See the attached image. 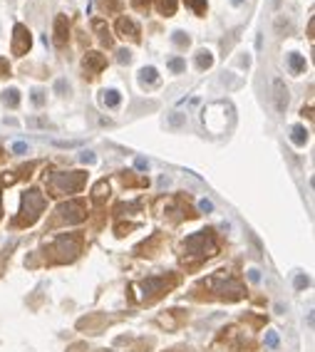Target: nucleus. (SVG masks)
I'll return each instance as SVG.
<instances>
[{"label": "nucleus", "instance_id": "nucleus-33", "mask_svg": "<svg viewBox=\"0 0 315 352\" xmlns=\"http://www.w3.org/2000/svg\"><path fill=\"white\" fill-rule=\"evenodd\" d=\"M15 151H18V154H23V151H28V144H23V142H18V144H15Z\"/></svg>", "mask_w": 315, "mask_h": 352}, {"label": "nucleus", "instance_id": "nucleus-31", "mask_svg": "<svg viewBox=\"0 0 315 352\" xmlns=\"http://www.w3.org/2000/svg\"><path fill=\"white\" fill-rule=\"evenodd\" d=\"M129 60H132V55H129L127 50H122V52H119V62H129Z\"/></svg>", "mask_w": 315, "mask_h": 352}, {"label": "nucleus", "instance_id": "nucleus-29", "mask_svg": "<svg viewBox=\"0 0 315 352\" xmlns=\"http://www.w3.org/2000/svg\"><path fill=\"white\" fill-rule=\"evenodd\" d=\"M32 102H35V104H42V92H40V89L32 92Z\"/></svg>", "mask_w": 315, "mask_h": 352}, {"label": "nucleus", "instance_id": "nucleus-11", "mask_svg": "<svg viewBox=\"0 0 315 352\" xmlns=\"http://www.w3.org/2000/svg\"><path fill=\"white\" fill-rule=\"evenodd\" d=\"M290 139H293V144L305 147V144H308V129H305V127H300V124H295V127L290 129Z\"/></svg>", "mask_w": 315, "mask_h": 352}, {"label": "nucleus", "instance_id": "nucleus-32", "mask_svg": "<svg viewBox=\"0 0 315 352\" xmlns=\"http://www.w3.org/2000/svg\"><path fill=\"white\" fill-rule=\"evenodd\" d=\"M248 278H251V283H258V280H260L258 270H248Z\"/></svg>", "mask_w": 315, "mask_h": 352}, {"label": "nucleus", "instance_id": "nucleus-12", "mask_svg": "<svg viewBox=\"0 0 315 352\" xmlns=\"http://www.w3.org/2000/svg\"><path fill=\"white\" fill-rule=\"evenodd\" d=\"M288 65H290L293 75H303V72H305V60L300 57L298 52H290V55H288Z\"/></svg>", "mask_w": 315, "mask_h": 352}, {"label": "nucleus", "instance_id": "nucleus-27", "mask_svg": "<svg viewBox=\"0 0 315 352\" xmlns=\"http://www.w3.org/2000/svg\"><path fill=\"white\" fill-rule=\"evenodd\" d=\"M10 75V67H8V60L0 57V77H8Z\"/></svg>", "mask_w": 315, "mask_h": 352}, {"label": "nucleus", "instance_id": "nucleus-13", "mask_svg": "<svg viewBox=\"0 0 315 352\" xmlns=\"http://www.w3.org/2000/svg\"><path fill=\"white\" fill-rule=\"evenodd\" d=\"M94 30L99 32V40H102V42L110 47V45H112V35H110V28H107L102 20H94Z\"/></svg>", "mask_w": 315, "mask_h": 352}, {"label": "nucleus", "instance_id": "nucleus-38", "mask_svg": "<svg viewBox=\"0 0 315 352\" xmlns=\"http://www.w3.org/2000/svg\"><path fill=\"white\" fill-rule=\"evenodd\" d=\"M273 5H276V8H278V5H281V0H273Z\"/></svg>", "mask_w": 315, "mask_h": 352}, {"label": "nucleus", "instance_id": "nucleus-7", "mask_svg": "<svg viewBox=\"0 0 315 352\" xmlns=\"http://www.w3.org/2000/svg\"><path fill=\"white\" fill-rule=\"evenodd\" d=\"M273 89H276V109H278V112H286V107H288V87H286V82H283L281 77H276V80H273Z\"/></svg>", "mask_w": 315, "mask_h": 352}, {"label": "nucleus", "instance_id": "nucleus-17", "mask_svg": "<svg viewBox=\"0 0 315 352\" xmlns=\"http://www.w3.org/2000/svg\"><path fill=\"white\" fill-rule=\"evenodd\" d=\"M107 196H110V186H107V181L97 184V189H94V201H97V204H102Z\"/></svg>", "mask_w": 315, "mask_h": 352}, {"label": "nucleus", "instance_id": "nucleus-6", "mask_svg": "<svg viewBox=\"0 0 315 352\" xmlns=\"http://www.w3.org/2000/svg\"><path fill=\"white\" fill-rule=\"evenodd\" d=\"M15 37H13V52L15 55H25L32 45V37H30V30L25 25H15Z\"/></svg>", "mask_w": 315, "mask_h": 352}, {"label": "nucleus", "instance_id": "nucleus-23", "mask_svg": "<svg viewBox=\"0 0 315 352\" xmlns=\"http://www.w3.org/2000/svg\"><path fill=\"white\" fill-rule=\"evenodd\" d=\"M99 8L112 13V10H119V0H99Z\"/></svg>", "mask_w": 315, "mask_h": 352}, {"label": "nucleus", "instance_id": "nucleus-24", "mask_svg": "<svg viewBox=\"0 0 315 352\" xmlns=\"http://www.w3.org/2000/svg\"><path fill=\"white\" fill-rule=\"evenodd\" d=\"M174 42H176L179 47H186V45H189V37H186L184 32H174Z\"/></svg>", "mask_w": 315, "mask_h": 352}, {"label": "nucleus", "instance_id": "nucleus-2", "mask_svg": "<svg viewBox=\"0 0 315 352\" xmlns=\"http://www.w3.org/2000/svg\"><path fill=\"white\" fill-rule=\"evenodd\" d=\"M45 208V196L37 191V189H30L25 194V204H23V218L20 223H32Z\"/></svg>", "mask_w": 315, "mask_h": 352}, {"label": "nucleus", "instance_id": "nucleus-25", "mask_svg": "<svg viewBox=\"0 0 315 352\" xmlns=\"http://www.w3.org/2000/svg\"><path fill=\"white\" fill-rule=\"evenodd\" d=\"M169 67H172L174 72H181V70L186 67V62H184V60H181V57H174L172 62H169Z\"/></svg>", "mask_w": 315, "mask_h": 352}, {"label": "nucleus", "instance_id": "nucleus-19", "mask_svg": "<svg viewBox=\"0 0 315 352\" xmlns=\"http://www.w3.org/2000/svg\"><path fill=\"white\" fill-rule=\"evenodd\" d=\"M162 15H174L176 13V0H156Z\"/></svg>", "mask_w": 315, "mask_h": 352}, {"label": "nucleus", "instance_id": "nucleus-28", "mask_svg": "<svg viewBox=\"0 0 315 352\" xmlns=\"http://www.w3.org/2000/svg\"><path fill=\"white\" fill-rule=\"evenodd\" d=\"M199 208H201V211H203V213H208V211H214V204L203 199V201H201V204H199Z\"/></svg>", "mask_w": 315, "mask_h": 352}, {"label": "nucleus", "instance_id": "nucleus-34", "mask_svg": "<svg viewBox=\"0 0 315 352\" xmlns=\"http://www.w3.org/2000/svg\"><path fill=\"white\" fill-rule=\"evenodd\" d=\"M82 161H85V164H92V161H94V156H92L89 151H85V154H82Z\"/></svg>", "mask_w": 315, "mask_h": 352}, {"label": "nucleus", "instance_id": "nucleus-8", "mask_svg": "<svg viewBox=\"0 0 315 352\" xmlns=\"http://www.w3.org/2000/svg\"><path fill=\"white\" fill-rule=\"evenodd\" d=\"M82 65H85V70L89 75H94V72H99V70L107 65V60H104V55H99V52H87L85 60H82Z\"/></svg>", "mask_w": 315, "mask_h": 352}, {"label": "nucleus", "instance_id": "nucleus-22", "mask_svg": "<svg viewBox=\"0 0 315 352\" xmlns=\"http://www.w3.org/2000/svg\"><path fill=\"white\" fill-rule=\"evenodd\" d=\"M184 124H186V117H184V114H179V112L169 117V127H174V129H179V127H184Z\"/></svg>", "mask_w": 315, "mask_h": 352}, {"label": "nucleus", "instance_id": "nucleus-14", "mask_svg": "<svg viewBox=\"0 0 315 352\" xmlns=\"http://www.w3.org/2000/svg\"><path fill=\"white\" fill-rule=\"evenodd\" d=\"M119 99H122V97H119L117 89H104V92H102V104H107V107H117Z\"/></svg>", "mask_w": 315, "mask_h": 352}, {"label": "nucleus", "instance_id": "nucleus-10", "mask_svg": "<svg viewBox=\"0 0 315 352\" xmlns=\"http://www.w3.org/2000/svg\"><path fill=\"white\" fill-rule=\"evenodd\" d=\"M67 35H70V25H67V18L65 15H58L55 18V45L62 47L67 42Z\"/></svg>", "mask_w": 315, "mask_h": 352}, {"label": "nucleus", "instance_id": "nucleus-16", "mask_svg": "<svg viewBox=\"0 0 315 352\" xmlns=\"http://www.w3.org/2000/svg\"><path fill=\"white\" fill-rule=\"evenodd\" d=\"M196 65H199L201 70H208V67L214 65V57H211V52H208V50H199V55H196Z\"/></svg>", "mask_w": 315, "mask_h": 352}, {"label": "nucleus", "instance_id": "nucleus-35", "mask_svg": "<svg viewBox=\"0 0 315 352\" xmlns=\"http://www.w3.org/2000/svg\"><path fill=\"white\" fill-rule=\"evenodd\" d=\"M132 3H134L137 8H146V5H149V0H132Z\"/></svg>", "mask_w": 315, "mask_h": 352}, {"label": "nucleus", "instance_id": "nucleus-1", "mask_svg": "<svg viewBox=\"0 0 315 352\" xmlns=\"http://www.w3.org/2000/svg\"><path fill=\"white\" fill-rule=\"evenodd\" d=\"M50 184H52V189L60 191V194H75V191H80V189H82V184H85V174H82V171L55 174L52 179H50Z\"/></svg>", "mask_w": 315, "mask_h": 352}, {"label": "nucleus", "instance_id": "nucleus-4", "mask_svg": "<svg viewBox=\"0 0 315 352\" xmlns=\"http://www.w3.org/2000/svg\"><path fill=\"white\" fill-rule=\"evenodd\" d=\"M55 253H60V261H72L80 253V238L77 236H60L55 241Z\"/></svg>", "mask_w": 315, "mask_h": 352}, {"label": "nucleus", "instance_id": "nucleus-37", "mask_svg": "<svg viewBox=\"0 0 315 352\" xmlns=\"http://www.w3.org/2000/svg\"><path fill=\"white\" fill-rule=\"evenodd\" d=\"M55 87H58V92H65V87H67V85H65V82L60 80V82H58V85H55Z\"/></svg>", "mask_w": 315, "mask_h": 352}, {"label": "nucleus", "instance_id": "nucleus-39", "mask_svg": "<svg viewBox=\"0 0 315 352\" xmlns=\"http://www.w3.org/2000/svg\"><path fill=\"white\" fill-rule=\"evenodd\" d=\"M233 3H236V5H238V3H241V0H233Z\"/></svg>", "mask_w": 315, "mask_h": 352}, {"label": "nucleus", "instance_id": "nucleus-36", "mask_svg": "<svg viewBox=\"0 0 315 352\" xmlns=\"http://www.w3.org/2000/svg\"><path fill=\"white\" fill-rule=\"evenodd\" d=\"M137 169H139V171L146 169V161H144V159H137Z\"/></svg>", "mask_w": 315, "mask_h": 352}, {"label": "nucleus", "instance_id": "nucleus-18", "mask_svg": "<svg viewBox=\"0 0 315 352\" xmlns=\"http://www.w3.org/2000/svg\"><path fill=\"white\" fill-rule=\"evenodd\" d=\"M162 288H164V280H162V278H149V280L144 283V290H149V293H154V295L159 293Z\"/></svg>", "mask_w": 315, "mask_h": 352}, {"label": "nucleus", "instance_id": "nucleus-9", "mask_svg": "<svg viewBox=\"0 0 315 352\" xmlns=\"http://www.w3.org/2000/svg\"><path fill=\"white\" fill-rule=\"evenodd\" d=\"M117 32L122 37H129V40H139V28L129 20V18H119L117 20Z\"/></svg>", "mask_w": 315, "mask_h": 352}, {"label": "nucleus", "instance_id": "nucleus-21", "mask_svg": "<svg viewBox=\"0 0 315 352\" xmlns=\"http://www.w3.org/2000/svg\"><path fill=\"white\" fill-rule=\"evenodd\" d=\"M186 5H191L196 10V15H206V0H184Z\"/></svg>", "mask_w": 315, "mask_h": 352}, {"label": "nucleus", "instance_id": "nucleus-15", "mask_svg": "<svg viewBox=\"0 0 315 352\" xmlns=\"http://www.w3.org/2000/svg\"><path fill=\"white\" fill-rule=\"evenodd\" d=\"M139 82H142L144 87L146 85H154L156 82V70L154 67H144L142 72H139Z\"/></svg>", "mask_w": 315, "mask_h": 352}, {"label": "nucleus", "instance_id": "nucleus-26", "mask_svg": "<svg viewBox=\"0 0 315 352\" xmlns=\"http://www.w3.org/2000/svg\"><path fill=\"white\" fill-rule=\"evenodd\" d=\"M266 345H268V347H278V335H276V332H268V335H266Z\"/></svg>", "mask_w": 315, "mask_h": 352}, {"label": "nucleus", "instance_id": "nucleus-30", "mask_svg": "<svg viewBox=\"0 0 315 352\" xmlns=\"http://www.w3.org/2000/svg\"><path fill=\"white\" fill-rule=\"evenodd\" d=\"M305 285H308V278L298 275V278H295V288H305Z\"/></svg>", "mask_w": 315, "mask_h": 352}, {"label": "nucleus", "instance_id": "nucleus-5", "mask_svg": "<svg viewBox=\"0 0 315 352\" xmlns=\"http://www.w3.org/2000/svg\"><path fill=\"white\" fill-rule=\"evenodd\" d=\"M60 218L65 221V223H80V221H85V206L80 204V201H70V204H62L58 208Z\"/></svg>", "mask_w": 315, "mask_h": 352}, {"label": "nucleus", "instance_id": "nucleus-3", "mask_svg": "<svg viewBox=\"0 0 315 352\" xmlns=\"http://www.w3.org/2000/svg\"><path fill=\"white\" fill-rule=\"evenodd\" d=\"M184 251H189V253H199V256H211V253H214L211 233H208V231H201V233L189 236L186 243H184Z\"/></svg>", "mask_w": 315, "mask_h": 352}, {"label": "nucleus", "instance_id": "nucleus-20", "mask_svg": "<svg viewBox=\"0 0 315 352\" xmlns=\"http://www.w3.org/2000/svg\"><path fill=\"white\" fill-rule=\"evenodd\" d=\"M18 102H20V94H18V89H8V92H5V104H10V107H18Z\"/></svg>", "mask_w": 315, "mask_h": 352}]
</instances>
